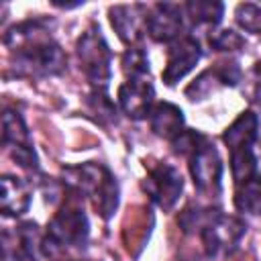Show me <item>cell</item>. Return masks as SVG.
I'll list each match as a JSON object with an SVG mask.
<instances>
[{"mask_svg": "<svg viewBox=\"0 0 261 261\" xmlns=\"http://www.w3.org/2000/svg\"><path fill=\"white\" fill-rule=\"evenodd\" d=\"M63 181L75 194L88 196L102 218H110L114 214L118 206V186L104 165L82 163L73 167H63Z\"/></svg>", "mask_w": 261, "mask_h": 261, "instance_id": "6da1fadb", "label": "cell"}, {"mask_svg": "<svg viewBox=\"0 0 261 261\" xmlns=\"http://www.w3.org/2000/svg\"><path fill=\"white\" fill-rule=\"evenodd\" d=\"M80 67L98 92H104L110 82V49L96 24H90L75 43Z\"/></svg>", "mask_w": 261, "mask_h": 261, "instance_id": "7a4b0ae2", "label": "cell"}, {"mask_svg": "<svg viewBox=\"0 0 261 261\" xmlns=\"http://www.w3.org/2000/svg\"><path fill=\"white\" fill-rule=\"evenodd\" d=\"M86 239H88V218L84 210L73 204H65L49 222L43 249L49 255L63 247H80L86 243Z\"/></svg>", "mask_w": 261, "mask_h": 261, "instance_id": "3957f363", "label": "cell"}, {"mask_svg": "<svg viewBox=\"0 0 261 261\" xmlns=\"http://www.w3.org/2000/svg\"><path fill=\"white\" fill-rule=\"evenodd\" d=\"M245 230H247V226L241 218L216 214L208 222V226L202 230V241H204L206 253L210 257L230 253L237 247V243L241 241V237L245 234Z\"/></svg>", "mask_w": 261, "mask_h": 261, "instance_id": "277c9868", "label": "cell"}, {"mask_svg": "<svg viewBox=\"0 0 261 261\" xmlns=\"http://www.w3.org/2000/svg\"><path fill=\"white\" fill-rule=\"evenodd\" d=\"M14 55L18 71L29 75H55L65 67V55L61 47L51 39Z\"/></svg>", "mask_w": 261, "mask_h": 261, "instance_id": "5b68a950", "label": "cell"}, {"mask_svg": "<svg viewBox=\"0 0 261 261\" xmlns=\"http://www.w3.org/2000/svg\"><path fill=\"white\" fill-rule=\"evenodd\" d=\"M190 171L196 188L206 196H218L222 179V161L218 151L206 141L190 157Z\"/></svg>", "mask_w": 261, "mask_h": 261, "instance_id": "8992f818", "label": "cell"}, {"mask_svg": "<svg viewBox=\"0 0 261 261\" xmlns=\"http://www.w3.org/2000/svg\"><path fill=\"white\" fill-rule=\"evenodd\" d=\"M184 188V179L179 171L169 163H159L153 167L145 179V190L151 196L155 204H159L163 210L173 208Z\"/></svg>", "mask_w": 261, "mask_h": 261, "instance_id": "52a82bcc", "label": "cell"}, {"mask_svg": "<svg viewBox=\"0 0 261 261\" xmlns=\"http://www.w3.org/2000/svg\"><path fill=\"white\" fill-rule=\"evenodd\" d=\"M181 8L171 2H159L147 12V33L157 43H171L181 33Z\"/></svg>", "mask_w": 261, "mask_h": 261, "instance_id": "ba28073f", "label": "cell"}, {"mask_svg": "<svg viewBox=\"0 0 261 261\" xmlns=\"http://www.w3.org/2000/svg\"><path fill=\"white\" fill-rule=\"evenodd\" d=\"M110 24L116 31L118 39L130 47L139 43L143 29H147V14L145 6L141 4H120V6H110Z\"/></svg>", "mask_w": 261, "mask_h": 261, "instance_id": "9c48e42d", "label": "cell"}, {"mask_svg": "<svg viewBox=\"0 0 261 261\" xmlns=\"http://www.w3.org/2000/svg\"><path fill=\"white\" fill-rule=\"evenodd\" d=\"M202 51H200V45L196 39L192 37H181L179 41H175L169 49V55H167V65L161 73L163 82L167 86H173L177 84L188 71L194 69V65L198 63Z\"/></svg>", "mask_w": 261, "mask_h": 261, "instance_id": "30bf717a", "label": "cell"}, {"mask_svg": "<svg viewBox=\"0 0 261 261\" xmlns=\"http://www.w3.org/2000/svg\"><path fill=\"white\" fill-rule=\"evenodd\" d=\"M155 98L153 86L141 77V80H128L118 88V104L130 118H143L151 112V104Z\"/></svg>", "mask_w": 261, "mask_h": 261, "instance_id": "8fae6325", "label": "cell"}, {"mask_svg": "<svg viewBox=\"0 0 261 261\" xmlns=\"http://www.w3.org/2000/svg\"><path fill=\"white\" fill-rule=\"evenodd\" d=\"M29 186L14 175H2L0 179V208L6 216H18L29 208Z\"/></svg>", "mask_w": 261, "mask_h": 261, "instance_id": "7c38bea8", "label": "cell"}, {"mask_svg": "<svg viewBox=\"0 0 261 261\" xmlns=\"http://www.w3.org/2000/svg\"><path fill=\"white\" fill-rule=\"evenodd\" d=\"M149 122L157 137L175 139L184 128V112L171 102H159L151 108Z\"/></svg>", "mask_w": 261, "mask_h": 261, "instance_id": "4fadbf2b", "label": "cell"}, {"mask_svg": "<svg viewBox=\"0 0 261 261\" xmlns=\"http://www.w3.org/2000/svg\"><path fill=\"white\" fill-rule=\"evenodd\" d=\"M257 133H259V118L257 114L247 110V112H241L230 126H226L222 141L230 147V151L245 149L253 145V141L257 139Z\"/></svg>", "mask_w": 261, "mask_h": 261, "instance_id": "5bb4252c", "label": "cell"}, {"mask_svg": "<svg viewBox=\"0 0 261 261\" xmlns=\"http://www.w3.org/2000/svg\"><path fill=\"white\" fill-rule=\"evenodd\" d=\"M186 12L194 24L214 27L220 22L224 6H222V2H216V0H190L186 4Z\"/></svg>", "mask_w": 261, "mask_h": 261, "instance_id": "9a60e30c", "label": "cell"}, {"mask_svg": "<svg viewBox=\"0 0 261 261\" xmlns=\"http://www.w3.org/2000/svg\"><path fill=\"white\" fill-rule=\"evenodd\" d=\"M234 206L247 214H261V175H253L237 188Z\"/></svg>", "mask_w": 261, "mask_h": 261, "instance_id": "2e32d148", "label": "cell"}, {"mask_svg": "<svg viewBox=\"0 0 261 261\" xmlns=\"http://www.w3.org/2000/svg\"><path fill=\"white\" fill-rule=\"evenodd\" d=\"M2 143L8 147L31 145L24 120L16 110H4L2 114Z\"/></svg>", "mask_w": 261, "mask_h": 261, "instance_id": "e0dca14e", "label": "cell"}, {"mask_svg": "<svg viewBox=\"0 0 261 261\" xmlns=\"http://www.w3.org/2000/svg\"><path fill=\"white\" fill-rule=\"evenodd\" d=\"M255 169H257V159H255L251 147L230 151V171H232L237 186L251 179L255 175Z\"/></svg>", "mask_w": 261, "mask_h": 261, "instance_id": "ac0fdd59", "label": "cell"}, {"mask_svg": "<svg viewBox=\"0 0 261 261\" xmlns=\"http://www.w3.org/2000/svg\"><path fill=\"white\" fill-rule=\"evenodd\" d=\"M218 86H224V84H222V80H220L216 67H212V69H206L204 73H200V75L186 88V96H188L190 100H204V98H206L212 90H216Z\"/></svg>", "mask_w": 261, "mask_h": 261, "instance_id": "d6986e66", "label": "cell"}, {"mask_svg": "<svg viewBox=\"0 0 261 261\" xmlns=\"http://www.w3.org/2000/svg\"><path fill=\"white\" fill-rule=\"evenodd\" d=\"M122 71L128 80H141L149 73V59L141 47H128L122 55Z\"/></svg>", "mask_w": 261, "mask_h": 261, "instance_id": "ffe728a7", "label": "cell"}, {"mask_svg": "<svg viewBox=\"0 0 261 261\" xmlns=\"http://www.w3.org/2000/svg\"><path fill=\"white\" fill-rule=\"evenodd\" d=\"M234 16H237V22L249 31V33H261V8L257 4H251V2H245V4H239L237 10H234Z\"/></svg>", "mask_w": 261, "mask_h": 261, "instance_id": "44dd1931", "label": "cell"}, {"mask_svg": "<svg viewBox=\"0 0 261 261\" xmlns=\"http://www.w3.org/2000/svg\"><path fill=\"white\" fill-rule=\"evenodd\" d=\"M218 212L216 210H186L184 214H181V218H179V224H181V228L186 230V232H190V230H204L206 226H208V222L216 216Z\"/></svg>", "mask_w": 261, "mask_h": 261, "instance_id": "7402d4cb", "label": "cell"}, {"mask_svg": "<svg viewBox=\"0 0 261 261\" xmlns=\"http://www.w3.org/2000/svg\"><path fill=\"white\" fill-rule=\"evenodd\" d=\"M202 143H204V137L198 135L196 130H181L175 139H171L173 151L179 155H190V157L200 149Z\"/></svg>", "mask_w": 261, "mask_h": 261, "instance_id": "603a6c76", "label": "cell"}, {"mask_svg": "<svg viewBox=\"0 0 261 261\" xmlns=\"http://www.w3.org/2000/svg\"><path fill=\"white\" fill-rule=\"evenodd\" d=\"M210 45L216 49V51H237L245 45L243 37L230 29H224V31H216L210 35Z\"/></svg>", "mask_w": 261, "mask_h": 261, "instance_id": "cb8c5ba5", "label": "cell"}, {"mask_svg": "<svg viewBox=\"0 0 261 261\" xmlns=\"http://www.w3.org/2000/svg\"><path fill=\"white\" fill-rule=\"evenodd\" d=\"M88 104H90V112H92L100 122L112 120V118H114V114H116V110H114L112 102L106 98V94H104V92H98V90H96V92L90 96Z\"/></svg>", "mask_w": 261, "mask_h": 261, "instance_id": "d4e9b609", "label": "cell"}, {"mask_svg": "<svg viewBox=\"0 0 261 261\" xmlns=\"http://www.w3.org/2000/svg\"><path fill=\"white\" fill-rule=\"evenodd\" d=\"M12 149V159L27 169H37V155L33 151L31 145H18V147H10Z\"/></svg>", "mask_w": 261, "mask_h": 261, "instance_id": "484cf974", "label": "cell"}, {"mask_svg": "<svg viewBox=\"0 0 261 261\" xmlns=\"http://www.w3.org/2000/svg\"><path fill=\"white\" fill-rule=\"evenodd\" d=\"M255 73L261 75V61H257V65H255Z\"/></svg>", "mask_w": 261, "mask_h": 261, "instance_id": "4316f807", "label": "cell"}]
</instances>
